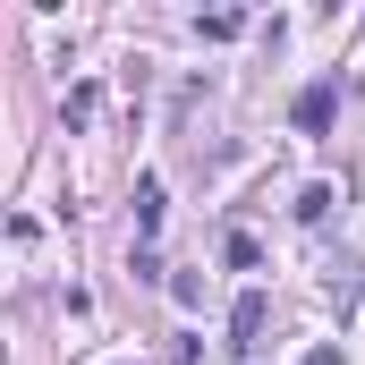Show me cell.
Segmentation results:
<instances>
[{
	"mask_svg": "<svg viewBox=\"0 0 365 365\" xmlns=\"http://www.w3.org/2000/svg\"><path fill=\"white\" fill-rule=\"evenodd\" d=\"M136 230H145V238L162 230V179H136Z\"/></svg>",
	"mask_w": 365,
	"mask_h": 365,
	"instance_id": "cell-3",
	"label": "cell"
},
{
	"mask_svg": "<svg viewBox=\"0 0 365 365\" xmlns=\"http://www.w3.org/2000/svg\"><path fill=\"white\" fill-rule=\"evenodd\" d=\"M331 102H340L331 86H306V93H297V128H306V136H323V128H331Z\"/></svg>",
	"mask_w": 365,
	"mask_h": 365,
	"instance_id": "cell-2",
	"label": "cell"
},
{
	"mask_svg": "<svg viewBox=\"0 0 365 365\" xmlns=\"http://www.w3.org/2000/svg\"><path fill=\"white\" fill-rule=\"evenodd\" d=\"M264 314H272V306H264V289H247V297H238V314H230V349H255V340H264Z\"/></svg>",
	"mask_w": 365,
	"mask_h": 365,
	"instance_id": "cell-1",
	"label": "cell"
},
{
	"mask_svg": "<svg viewBox=\"0 0 365 365\" xmlns=\"http://www.w3.org/2000/svg\"><path fill=\"white\" fill-rule=\"evenodd\" d=\"M306 365H340V349H314V357H306Z\"/></svg>",
	"mask_w": 365,
	"mask_h": 365,
	"instance_id": "cell-4",
	"label": "cell"
}]
</instances>
